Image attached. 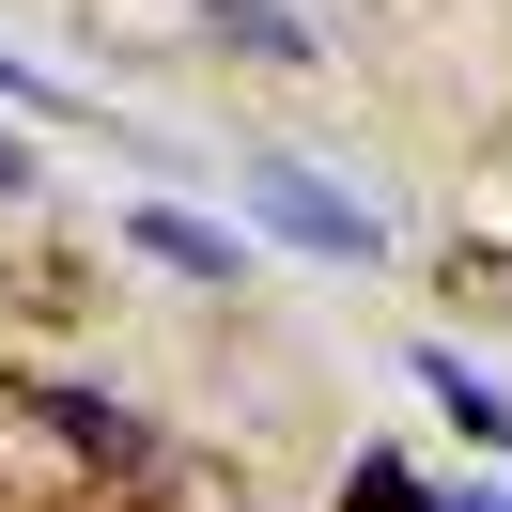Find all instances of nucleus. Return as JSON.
I'll use <instances>...</instances> for the list:
<instances>
[{"label": "nucleus", "instance_id": "nucleus-1", "mask_svg": "<svg viewBox=\"0 0 512 512\" xmlns=\"http://www.w3.org/2000/svg\"><path fill=\"white\" fill-rule=\"evenodd\" d=\"M249 202H264V233H295V249H326V264H388L373 202H342L326 171H295V156H264V171H249Z\"/></svg>", "mask_w": 512, "mask_h": 512}, {"label": "nucleus", "instance_id": "nucleus-2", "mask_svg": "<svg viewBox=\"0 0 512 512\" xmlns=\"http://www.w3.org/2000/svg\"><path fill=\"white\" fill-rule=\"evenodd\" d=\"M16 404H32L47 419V435H63V450H94V466H156V419H140V404H109V388H78V373H16Z\"/></svg>", "mask_w": 512, "mask_h": 512}, {"label": "nucleus", "instance_id": "nucleus-3", "mask_svg": "<svg viewBox=\"0 0 512 512\" xmlns=\"http://www.w3.org/2000/svg\"><path fill=\"white\" fill-rule=\"evenodd\" d=\"M125 249H140V264H171V280H249V249H233L218 218H187V202H140Z\"/></svg>", "mask_w": 512, "mask_h": 512}, {"label": "nucleus", "instance_id": "nucleus-4", "mask_svg": "<svg viewBox=\"0 0 512 512\" xmlns=\"http://www.w3.org/2000/svg\"><path fill=\"white\" fill-rule=\"evenodd\" d=\"M419 388H435V404H450V419H466V435H481V450L512 466V388H497V373H466V357L435 342V357H419Z\"/></svg>", "mask_w": 512, "mask_h": 512}, {"label": "nucleus", "instance_id": "nucleus-5", "mask_svg": "<svg viewBox=\"0 0 512 512\" xmlns=\"http://www.w3.org/2000/svg\"><path fill=\"white\" fill-rule=\"evenodd\" d=\"M218 32H233V47H249V63H311V32H295L280 0H218Z\"/></svg>", "mask_w": 512, "mask_h": 512}, {"label": "nucleus", "instance_id": "nucleus-6", "mask_svg": "<svg viewBox=\"0 0 512 512\" xmlns=\"http://www.w3.org/2000/svg\"><path fill=\"white\" fill-rule=\"evenodd\" d=\"M342 512H419V481H404V450H357V481H342Z\"/></svg>", "mask_w": 512, "mask_h": 512}, {"label": "nucleus", "instance_id": "nucleus-7", "mask_svg": "<svg viewBox=\"0 0 512 512\" xmlns=\"http://www.w3.org/2000/svg\"><path fill=\"white\" fill-rule=\"evenodd\" d=\"M0 94H16V109H78L63 78H47V63H16V47H0Z\"/></svg>", "mask_w": 512, "mask_h": 512}, {"label": "nucleus", "instance_id": "nucleus-8", "mask_svg": "<svg viewBox=\"0 0 512 512\" xmlns=\"http://www.w3.org/2000/svg\"><path fill=\"white\" fill-rule=\"evenodd\" d=\"M0 202H32V140H0Z\"/></svg>", "mask_w": 512, "mask_h": 512}, {"label": "nucleus", "instance_id": "nucleus-9", "mask_svg": "<svg viewBox=\"0 0 512 512\" xmlns=\"http://www.w3.org/2000/svg\"><path fill=\"white\" fill-rule=\"evenodd\" d=\"M419 512H512V497H481V481H450V497H419Z\"/></svg>", "mask_w": 512, "mask_h": 512}]
</instances>
